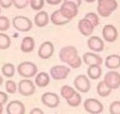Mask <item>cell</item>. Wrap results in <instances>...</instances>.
I'll list each match as a JSON object with an SVG mask.
<instances>
[{
	"mask_svg": "<svg viewBox=\"0 0 120 114\" xmlns=\"http://www.w3.org/2000/svg\"><path fill=\"white\" fill-rule=\"evenodd\" d=\"M59 57L61 61L65 64H68L71 68L77 69L81 65V58L79 56L78 49L74 46H65L61 49L59 53Z\"/></svg>",
	"mask_w": 120,
	"mask_h": 114,
	"instance_id": "6da1fadb",
	"label": "cell"
},
{
	"mask_svg": "<svg viewBox=\"0 0 120 114\" xmlns=\"http://www.w3.org/2000/svg\"><path fill=\"white\" fill-rule=\"evenodd\" d=\"M17 71L20 76L24 77V79H30L31 77L37 74L38 69L34 63L29 61H25L18 65Z\"/></svg>",
	"mask_w": 120,
	"mask_h": 114,
	"instance_id": "7a4b0ae2",
	"label": "cell"
},
{
	"mask_svg": "<svg viewBox=\"0 0 120 114\" xmlns=\"http://www.w3.org/2000/svg\"><path fill=\"white\" fill-rule=\"evenodd\" d=\"M98 12L103 17H108L111 13L117 9V2L115 0H98Z\"/></svg>",
	"mask_w": 120,
	"mask_h": 114,
	"instance_id": "3957f363",
	"label": "cell"
},
{
	"mask_svg": "<svg viewBox=\"0 0 120 114\" xmlns=\"http://www.w3.org/2000/svg\"><path fill=\"white\" fill-rule=\"evenodd\" d=\"M12 25L17 31L22 33H26L31 30L32 22L26 16L24 15H17L12 19Z\"/></svg>",
	"mask_w": 120,
	"mask_h": 114,
	"instance_id": "277c9868",
	"label": "cell"
},
{
	"mask_svg": "<svg viewBox=\"0 0 120 114\" xmlns=\"http://www.w3.org/2000/svg\"><path fill=\"white\" fill-rule=\"evenodd\" d=\"M84 109L90 114H100L103 111V105L97 99L89 98L83 103Z\"/></svg>",
	"mask_w": 120,
	"mask_h": 114,
	"instance_id": "5b68a950",
	"label": "cell"
},
{
	"mask_svg": "<svg viewBox=\"0 0 120 114\" xmlns=\"http://www.w3.org/2000/svg\"><path fill=\"white\" fill-rule=\"evenodd\" d=\"M103 81L111 90H116L120 87V73L115 70H110L105 74Z\"/></svg>",
	"mask_w": 120,
	"mask_h": 114,
	"instance_id": "8992f818",
	"label": "cell"
},
{
	"mask_svg": "<svg viewBox=\"0 0 120 114\" xmlns=\"http://www.w3.org/2000/svg\"><path fill=\"white\" fill-rule=\"evenodd\" d=\"M18 91L23 96H30L35 92V85L30 79H23L18 84Z\"/></svg>",
	"mask_w": 120,
	"mask_h": 114,
	"instance_id": "52a82bcc",
	"label": "cell"
},
{
	"mask_svg": "<svg viewBox=\"0 0 120 114\" xmlns=\"http://www.w3.org/2000/svg\"><path fill=\"white\" fill-rule=\"evenodd\" d=\"M71 69L66 66L63 65H57L50 69V76L55 80H63L67 77L70 73Z\"/></svg>",
	"mask_w": 120,
	"mask_h": 114,
	"instance_id": "ba28073f",
	"label": "cell"
},
{
	"mask_svg": "<svg viewBox=\"0 0 120 114\" xmlns=\"http://www.w3.org/2000/svg\"><path fill=\"white\" fill-rule=\"evenodd\" d=\"M74 86L79 91H80L82 93L88 92L90 90V89H91V83H90L89 78L82 74H80L75 78Z\"/></svg>",
	"mask_w": 120,
	"mask_h": 114,
	"instance_id": "9c48e42d",
	"label": "cell"
},
{
	"mask_svg": "<svg viewBox=\"0 0 120 114\" xmlns=\"http://www.w3.org/2000/svg\"><path fill=\"white\" fill-rule=\"evenodd\" d=\"M60 11H61V12L66 18H68L69 20H71V19H73L78 14L79 8L73 2H65V1H64L61 9H60Z\"/></svg>",
	"mask_w": 120,
	"mask_h": 114,
	"instance_id": "30bf717a",
	"label": "cell"
},
{
	"mask_svg": "<svg viewBox=\"0 0 120 114\" xmlns=\"http://www.w3.org/2000/svg\"><path fill=\"white\" fill-rule=\"evenodd\" d=\"M42 103L50 108H55L60 104V97L54 92H45L42 95Z\"/></svg>",
	"mask_w": 120,
	"mask_h": 114,
	"instance_id": "8fae6325",
	"label": "cell"
},
{
	"mask_svg": "<svg viewBox=\"0 0 120 114\" xmlns=\"http://www.w3.org/2000/svg\"><path fill=\"white\" fill-rule=\"evenodd\" d=\"M7 114H25L26 106L25 105L18 100L11 101L6 107Z\"/></svg>",
	"mask_w": 120,
	"mask_h": 114,
	"instance_id": "7c38bea8",
	"label": "cell"
},
{
	"mask_svg": "<svg viewBox=\"0 0 120 114\" xmlns=\"http://www.w3.org/2000/svg\"><path fill=\"white\" fill-rule=\"evenodd\" d=\"M54 53V46L50 41L44 42L39 49H38V55L42 59H48Z\"/></svg>",
	"mask_w": 120,
	"mask_h": 114,
	"instance_id": "4fadbf2b",
	"label": "cell"
},
{
	"mask_svg": "<svg viewBox=\"0 0 120 114\" xmlns=\"http://www.w3.org/2000/svg\"><path fill=\"white\" fill-rule=\"evenodd\" d=\"M102 35H103V38L107 42H111L112 43V42H114L117 39L118 33H117L116 28L113 25L108 24V25H105L104 28H103Z\"/></svg>",
	"mask_w": 120,
	"mask_h": 114,
	"instance_id": "5bb4252c",
	"label": "cell"
},
{
	"mask_svg": "<svg viewBox=\"0 0 120 114\" xmlns=\"http://www.w3.org/2000/svg\"><path fill=\"white\" fill-rule=\"evenodd\" d=\"M88 48L96 52H100L104 49V42L98 36H91L87 41Z\"/></svg>",
	"mask_w": 120,
	"mask_h": 114,
	"instance_id": "9a60e30c",
	"label": "cell"
},
{
	"mask_svg": "<svg viewBox=\"0 0 120 114\" xmlns=\"http://www.w3.org/2000/svg\"><path fill=\"white\" fill-rule=\"evenodd\" d=\"M78 28H79V31L80 32V33L84 36H90L93 33L94 28H95V27L85 18H82L79 21Z\"/></svg>",
	"mask_w": 120,
	"mask_h": 114,
	"instance_id": "2e32d148",
	"label": "cell"
},
{
	"mask_svg": "<svg viewBox=\"0 0 120 114\" xmlns=\"http://www.w3.org/2000/svg\"><path fill=\"white\" fill-rule=\"evenodd\" d=\"M83 62L88 66H93V65H98L100 66L102 64V58L96 53L92 52H85L82 56Z\"/></svg>",
	"mask_w": 120,
	"mask_h": 114,
	"instance_id": "e0dca14e",
	"label": "cell"
},
{
	"mask_svg": "<svg viewBox=\"0 0 120 114\" xmlns=\"http://www.w3.org/2000/svg\"><path fill=\"white\" fill-rule=\"evenodd\" d=\"M50 19H51V22L56 26H63V25H65V24L70 22V20L68 18H66L61 12L60 10H57V11L53 12L51 16H50Z\"/></svg>",
	"mask_w": 120,
	"mask_h": 114,
	"instance_id": "ac0fdd59",
	"label": "cell"
},
{
	"mask_svg": "<svg viewBox=\"0 0 120 114\" xmlns=\"http://www.w3.org/2000/svg\"><path fill=\"white\" fill-rule=\"evenodd\" d=\"M105 66L111 70H114L120 67V55L118 54H111L106 57Z\"/></svg>",
	"mask_w": 120,
	"mask_h": 114,
	"instance_id": "d6986e66",
	"label": "cell"
},
{
	"mask_svg": "<svg viewBox=\"0 0 120 114\" xmlns=\"http://www.w3.org/2000/svg\"><path fill=\"white\" fill-rule=\"evenodd\" d=\"M35 48V41L31 36H26L23 38L20 49L23 52L25 53H28L31 52Z\"/></svg>",
	"mask_w": 120,
	"mask_h": 114,
	"instance_id": "ffe728a7",
	"label": "cell"
},
{
	"mask_svg": "<svg viewBox=\"0 0 120 114\" xmlns=\"http://www.w3.org/2000/svg\"><path fill=\"white\" fill-rule=\"evenodd\" d=\"M48 21H49L48 13L45 11L39 12L38 13H36V15L34 17V23L36 24L37 27H40V28L46 26L48 24Z\"/></svg>",
	"mask_w": 120,
	"mask_h": 114,
	"instance_id": "44dd1931",
	"label": "cell"
},
{
	"mask_svg": "<svg viewBox=\"0 0 120 114\" xmlns=\"http://www.w3.org/2000/svg\"><path fill=\"white\" fill-rule=\"evenodd\" d=\"M50 82V76L46 72H40L35 77V84L40 88H45Z\"/></svg>",
	"mask_w": 120,
	"mask_h": 114,
	"instance_id": "7402d4cb",
	"label": "cell"
},
{
	"mask_svg": "<svg viewBox=\"0 0 120 114\" xmlns=\"http://www.w3.org/2000/svg\"><path fill=\"white\" fill-rule=\"evenodd\" d=\"M102 73V69L98 65H93V66H89L87 69V74L89 78H91L93 80H97L101 76Z\"/></svg>",
	"mask_w": 120,
	"mask_h": 114,
	"instance_id": "603a6c76",
	"label": "cell"
},
{
	"mask_svg": "<svg viewBox=\"0 0 120 114\" xmlns=\"http://www.w3.org/2000/svg\"><path fill=\"white\" fill-rule=\"evenodd\" d=\"M97 91L100 97H107L111 94L112 90L108 87V86L104 83V81H101L98 83V87H97Z\"/></svg>",
	"mask_w": 120,
	"mask_h": 114,
	"instance_id": "cb8c5ba5",
	"label": "cell"
},
{
	"mask_svg": "<svg viewBox=\"0 0 120 114\" xmlns=\"http://www.w3.org/2000/svg\"><path fill=\"white\" fill-rule=\"evenodd\" d=\"M1 71H2V74L7 78H11L15 73V67L11 63H6L2 66Z\"/></svg>",
	"mask_w": 120,
	"mask_h": 114,
	"instance_id": "d4e9b609",
	"label": "cell"
},
{
	"mask_svg": "<svg viewBox=\"0 0 120 114\" xmlns=\"http://www.w3.org/2000/svg\"><path fill=\"white\" fill-rule=\"evenodd\" d=\"M11 37L4 33H0V49H7L11 47Z\"/></svg>",
	"mask_w": 120,
	"mask_h": 114,
	"instance_id": "484cf974",
	"label": "cell"
},
{
	"mask_svg": "<svg viewBox=\"0 0 120 114\" xmlns=\"http://www.w3.org/2000/svg\"><path fill=\"white\" fill-rule=\"evenodd\" d=\"M66 102H67V104L70 106H72V107H77V106H79V105H80V103H81V96H80V94L79 93V92H75L70 98H68L67 100H66Z\"/></svg>",
	"mask_w": 120,
	"mask_h": 114,
	"instance_id": "4316f807",
	"label": "cell"
},
{
	"mask_svg": "<svg viewBox=\"0 0 120 114\" xmlns=\"http://www.w3.org/2000/svg\"><path fill=\"white\" fill-rule=\"evenodd\" d=\"M75 92H76V90L72 87H70V86H67V85L63 86L62 89H61V95L65 100H67L68 98H70Z\"/></svg>",
	"mask_w": 120,
	"mask_h": 114,
	"instance_id": "83f0119b",
	"label": "cell"
},
{
	"mask_svg": "<svg viewBox=\"0 0 120 114\" xmlns=\"http://www.w3.org/2000/svg\"><path fill=\"white\" fill-rule=\"evenodd\" d=\"M5 88H6V91L10 94H14L17 91V84L13 81V80H7L6 84H5Z\"/></svg>",
	"mask_w": 120,
	"mask_h": 114,
	"instance_id": "f1b7e54d",
	"label": "cell"
},
{
	"mask_svg": "<svg viewBox=\"0 0 120 114\" xmlns=\"http://www.w3.org/2000/svg\"><path fill=\"white\" fill-rule=\"evenodd\" d=\"M85 19H87L90 23H91L94 27L98 26L99 24V18H98V15L95 12H88L85 14Z\"/></svg>",
	"mask_w": 120,
	"mask_h": 114,
	"instance_id": "f546056e",
	"label": "cell"
},
{
	"mask_svg": "<svg viewBox=\"0 0 120 114\" xmlns=\"http://www.w3.org/2000/svg\"><path fill=\"white\" fill-rule=\"evenodd\" d=\"M10 28V19L7 16L0 15V32L8 31Z\"/></svg>",
	"mask_w": 120,
	"mask_h": 114,
	"instance_id": "4dcf8cb0",
	"label": "cell"
},
{
	"mask_svg": "<svg viewBox=\"0 0 120 114\" xmlns=\"http://www.w3.org/2000/svg\"><path fill=\"white\" fill-rule=\"evenodd\" d=\"M30 7L34 11H40L45 4V0H29Z\"/></svg>",
	"mask_w": 120,
	"mask_h": 114,
	"instance_id": "1f68e13d",
	"label": "cell"
},
{
	"mask_svg": "<svg viewBox=\"0 0 120 114\" xmlns=\"http://www.w3.org/2000/svg\"><path fill=\"white\" fill-rule=\"evenodd\" d=\"M111 114H120V101H114L110 105Z\"/></svg>",
	"mask_w": 120,
	"mask_h": 114,
	"instance_id": "d6a6232c",
	"label": "cell"
},
{
	"mask_svg": "<svg viewBox=\"0 0 120 114\" xmlns=\"http://www.w3.org/2000/svg\"><path fill=\"white\" fill-rule=\"evenodd\" d=\"M29 3V0H13V5L17 9H24Z\"/></svg>",
	"mask_w": 120,
	"mask_h": 114,
	"instance_id": "836d02e7",
	"label": "cell"
},
{
	"mask_svg": "<svg viewBox=\"0 0 120 114\" xmlns=\"http://www.w3.org/2000/svg\"><path fill=\"white\" fill-rule=\"evenodd\" d=\"M13 4V0H0V7L4 9L10 8Z\"/></svg>",
	"mask_w": 120,
	"mask_h": 114,
	"instance_id": "e575fe53",
	"label": "cell"
},
{
	"mask_svg": "<svg viewBox=\"0 0 120 114\" xmlns=\"http://www.w3.org/2000/svg\"><path fill=\"white\" fill-rule=\"evenodd\" d=\"M8 99H9V97H8V94L6 92L0 91V104H2V105L6 104L8 102Z\"/></svg>",
	"mask_w": 120,
	"mask_h": 114,
	"instance_id": "d590c367",
	"label": "cell"
},
{
	"mask_svg": "<svg viewBox=\"0 0 120 114\" xmlns=\"http://www.w3.org/2000/svg\"><path fill=\"white\" fill-rule=\"evenodd\" d=\"M29 114H45V113H44V111H43L41 108H39V107H34V108H32V109L30 110Z\"/></svg>",
	"mask_w": 120,
	"mask_h": 114,
	"instance_id": "8d00e7d4",
	"label": "cell"
},
{
	"mask_svg": "<svg viewBox=\"0 0 120 114\" xmlns=\"http://www.w3.org/2000/svg\"><path fill=\"white\" fill-rule=\"evenodd\" d=\"M62 0H46V2L48 4H51V5H57L59 3H61Z\"/></svg>",
	"mask_w": 120,
	"mask_h": 114,
	"instance_id": "74e56055",
	"label": "cell"
},
{
	"mask_svg": "<svg viewBox=\"0 0 120 114\" xmlns=\"http://www.w3.org/2000/svg\"><path fill=\"white\" fill-rule=\"evenodd\" d=\"M64 1H65V2H73V3H75L78 7L81 4V0H64Z\"/></svg>",
	"mask_w": 120,
	"mask_h": 114,
	"instance_id": "f35d334b",
	"label": "cell"
},
{
	"mask_svg": "<svg viewBox=\"0 0 120 114\" xmlns=\"http://www.w3.org/2000/svg\"><path fill=\"white\" fill-rule=\"evenodd\" d=\"M2 113H3V105L0 104V114H2Z\"/></svg>",
	"mask_w": 120,
	"mask_h": 114,
	"instance_id": "ab89813d",
	"label": "cell"
},
{
	"mask_svg": "<svg viewBox=\"0 0 120 114\" xmlns=\"http://www.w3.org/2000/svg\"><path fill=\"white\" fill-rule=\"evenodd\" d=\"M3 84V77L0 75V87H1V85Z\"/></svg>",
	"mask_w": 120,
	"mask_h": 114,
	"instance_id": "60d3db41",
	"label": "cell"
},
{
	"mask_svg": "<svg viewBox=\"0 0 120 114\" xmlns=\"http://www.w3.org/2000/svg\"><path fill=\"white\" fill-rule=\"evenodd\" d=\"M86 2H88V3H92V2H94L95 0H85Z\"/></svg>",
	"mask_w": 120,
	"mask_h": 114,
	"instance_id": "b9f144b4",
	"label": "cell"
},
{
	"mask_svg": "<svg viewBox=\"0 0 120 114\" xmlns=\"http://www.w3.org/2000/svg\"><path fill=\"white\" fill-rule=\"evenodd\" d=\"M0 12H1V7H0Z\"/></svg>",
	"mask_w": 120,
	"mask_h": 114,
	"instance_id": "7bdbcfd3",
	"label": "cell"
}]
</instances>
